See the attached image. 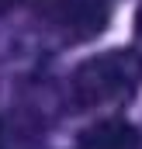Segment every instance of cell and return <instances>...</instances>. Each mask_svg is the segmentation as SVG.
I'll return each mask as SVG.
<instances>
[{"mask_svg": "<svg viewBox=\"0 0 142 149\" xmlns=\"http://www.w3.org/2000/svg\"><path fill=\"white\" fill-rule=\"evenodd\" d=\"M142 83V56L135 49H118L90 56L73 70L70 94L76 108H104V104H125Z\"/></svg>", "mask_w": 142, "mask_h": 149, "instance_id": "obj_1", "label": "cell"}, {"mask_svg": "<svg viewBox=\"0 0 142 149\" xmlns=\"http://www.w3.org/2000/svg\"><path fill=\"white\" fill-rule=\"evenodd\" d=\"M135 38H139V49H142V3L135 10Z\"/></svg>", "mask_w": 142, "mask_h": 149, "instance_id": "obj_4", "label": "cell"}, {"mask_svg": "<svg viewBox=\"0 0 142 149\" xmlns=\"http://www.w3.org/2000/svg\"><path fill=\"white\" fill-rule=\"evenodd\" d=\"M56 28L66 42L97 38L111 21V0H63L56 10Z\"/></svg>", "mask_w": 142, "mask_h": 149, "instance_id": "obj_2", "label": "cell"}, {"mask_svg": "<svg viewBox=\"0 0 142 149\" xmlns=\"http://www.w3.org/2000/svg\"><path fill=\"white\" fill-rule=\"evenodd\" d=\"M73 149H142L139 132L121 121V118H111V121H101V125H90Z\"/></svg>", "mask_w": 142, "mask_h": 149, "instance_id": "obj_3", "label": "cell"}, {"mask_svg": "<svg viewBox=\"0 0 142 149\" xmlns=\"http://www.w3.org/2000/svg\"><path fill=\"white\" fill-rule=\"evenodd\" d=\"M14 3H21V0H0V10H7V7H14Z\"/></svg>", "mask_w": 142, "mask_h": 149, "instance_id": "obj_5", "label": "cell"}]
</instances>
